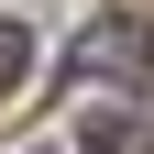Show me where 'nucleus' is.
<instances>
[{
  "label": "nucleus",
  "mask_w": 154,
  "mask_h": 154,
  "mask_svg": "<svg viewBox=\"0 0 154 154\" xmlns=\"http://www.w3.org/2000/svg\"><path fill=\"white\" fill-rule=\"evenodd\" d=\"M143 66H154L143 11H110V22H88V33H77V77H99V88H143Z\"/></svg>",
  "instance_id": "1"
},
{
  "label": "nucleus",
  "mask_w": 154,
  "mask_h": 154,
  "mask_svg": "<svg viewBox=\"0 0 154 154\" xmlns=\"http://www.w3.org/2000/svg\"><path fill=\"white\" fill-rule=\"evenodd\" d=\"M88 154H154V132L121 121V110H99V121H88Z\"/></svg>",
  "instance_id": "2"
},
{
  "label": "nucleus",
  "mask_w": 154,
  "mask_h": 154,
  "mask_svg": "<svg viewBox=\"0 0 154 154\" xmlns=\"http://www.w3.org/2000/svg\"><path fill=\"white\" fill-rule=\"evenodd\" d=\"M22 77H33V33L0 22V99H22Z\"/></svg>",
  "instance_id": "3"
}]
</instances>
